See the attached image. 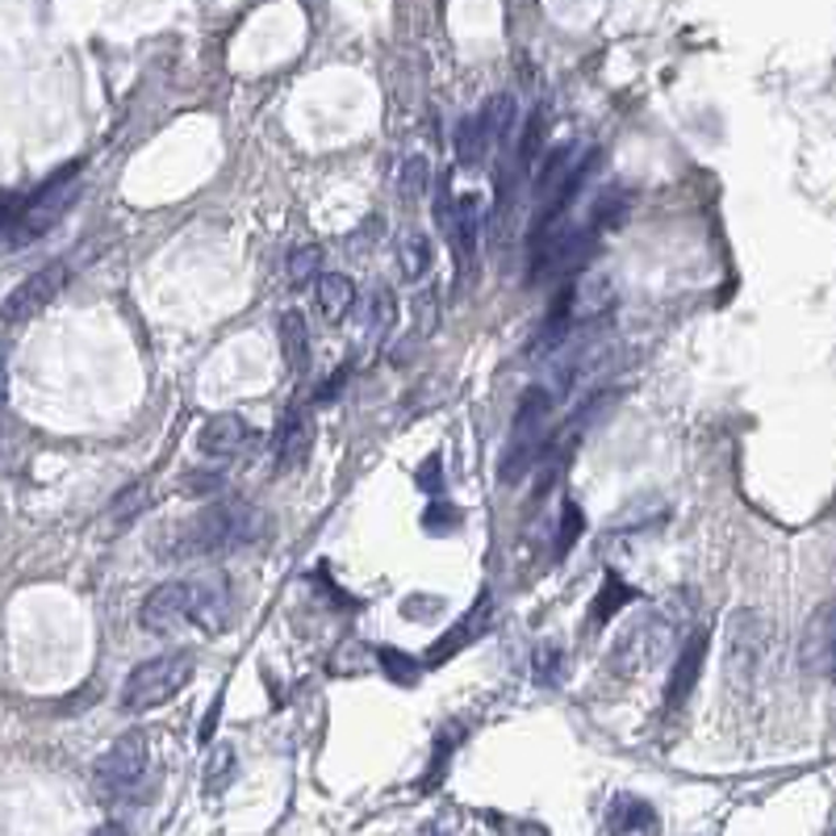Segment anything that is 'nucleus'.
<instances>
[{"label": "nucleus", "mask_w": 836, "mask_h": 836, "mask_svg": "<svg viewBox=\"0 0 836 836\" xmlns=\"http://www.w3.org/2000/svg\"><path fill=\"white\" fill-rule=\"evenodd\" d=\"M92 836H122V828H117V824H105V828H97Z\"/></svg>", "instance_id": "79ce46f5"}, {"label": "nucleus", "mask_w": 836, "mask_h": 836, "mask_svg": "<svg viewBox=\"0 0 836 836\" xmlns=\"http://www.w3.org/2000/svg\"><path fill=\"white\" fill-rule=\"evenodd\" d=\"M193 653H163V657H151L143 665H134L126 686H122V711H151V707H163L168 699H177L184 686L193 682Z\"/></svg>", "instance_id": "20e7f679"}, {"label": "nucleus", "mask_w": 836, "mask_h": 836, "mask_svg": "<svg viewBox=\"0 0 836 836\" xmlns=\"http://www.w3.org/2000/svg\"><path fill=\"white\" fill-rule=\"evenodd\" d=\"M669 636H674V623L660 611H644V615L632 619L611 648V665H615L619 678H636V674L657 669L660 657L669 653Z\"/></svg>", "instance_id": "0eeeda50"}, {"label": "nucleus", "mask_w": 836, "mask_h": 836, "mask_svg": "<svg viewBox=\"0 0 836 836\" xmlns=\"http://www.w3.org/2000/svg\"><path fill=\"white\" fill-rule=\"evenodd\" d=\"M427 180H431V168H427V159L422 155H410L406 163H402V172H397V189H402V201H418L427 193Z\"/></svg>", "instance_id": "bb28decb"}, {"label": "nucleus", "mask_w": 836, "mask_h": 836, "mask_svg": "<svg viewBox=\"0 0 836 836\" xmlns=\"http://www.w3.org/2000/svg\"><path fill=\"white\" fill-rule=\"evenodd\" d=\"M632 598H636L632 586H623L619 577H607V586H602V595H598V602H595V619H611L619 607L632 602Z\"/></svg>", "instance_id": "2f4dec72"}, {"label": "nucleus", "mask_w": 836, "mask_h": 836, "mask_svg": "<svg viewBox=\"0 0 836 836\" xmlns=\"http://www.w3.org/2000/svg\"><path fill=\"white\" fill-rule=\"evenodd\" d=\"M314 297H318L323 318H327V323H339V318H348L355 306V281L343 276V272H327V276H318Z\"/></svg>", "instance_id": "aec40b11"}, {"label": "nucleus", "mask_w": 836, "mask_h": 836, "mask_svg": "<svg viewBox=\"0 0 836 836\" xmlns=\"http://www.w3.org/2000/svg\"><path fill=\"white\" fill-rule=\"evenodd\" d=\"M544 134H549V122H544V113L535 110L528 117V126H523V138H519V172H528L535 163V151L544 147Z\"/></svg>", "instance_id": "c85d7f7f"}, {"label": "nucleus", "mask_w": 836, "mask_h": 836, "mask_svg": "<svg viewBox=\"0 0 836 836\" xmlns=\"http://www.w3.org/2000/svg\"><path fill=\"white\" fill-rule=\"evenodd\" d=\"M67 285V264H46L38 272H30L22 285L13 289L4 302H0V323L4 327H22L30 318H38Z\"/></svg>", "instance_id": "1a4fd4ad"}, {"label": "nucleus", "mask_w": 836, "mask_h": 836, "mask_svg": "<svg viewBox=\"0 0 836 836\" xmlns=\"http://www.w3.org/2000/svg\"><path fill=\"white\" fill-rule=\"evenodd\" d=\"M489 611H494V602H489V595H482V598H477V607H473V611H468V615H464L461 623L448 632V636H440L436 644H431L427 660H431V665H443L448 657H456V653H461L468 640H477L485 632V623H489Z\"/></svg>", "instance_id": "a211bd4d"}, {"label": "nucleus", "mask_w": 836, "mask_h": 836, "mask_svg": "<svg viewBox=\"0 0 836 836\" xmlns=\"http://www.w3.org/2000/svg\"><path fill=\"white\" fill-rule=\"evenodd\" d=\"M143 510H147V485H131V489L113 502V523L126 528L134 515H143Z\"/></svg>", "instance_id": "473e14b6"}, {"label": "nucleus", "mask_w": 836, "mask_h": 836, "mask_svg": "<svg viewBox=\"0 0 836 836\" xmlns=\"http://www.w3.org/2000/svg\"><path fill=\"white\" fill-rule=\"evenodd\" d=\"M477 226H482V205H477L473 193H461L456 197V222H452V235H448L452 251H456L461 276L468 272V264H477V235H482Z\"/></svg>", "instance_id": "dca6fc26"}, {"label": "nucleus", "mask_w": 836, "mask_h": 836, "mask_svg": "<svg viewBox=\"0 0 836 836\" xmlns=\"http://www.w3.org/2000/svg\"><path fill=\"white\" fill-rule=\"evenodd\" d=\"M9 402V352H4V343H0V406Z\"/></svg>", "instance_id": "58836bf2"}, {"label": "nucleus", "mask_w": 836, "mask_h": 836, "mask_svg": "<svg viewBox=\"0 0 836 836\" xmlns=\"http://www.w3.org/2000/svg\"><path fill=\"white\" fill-rule=\"evenodd\" d=\"M766 648H770V623L761 611H732L727 619V682L736 690H753L766 665Z\"/></svg>", "instance_id": "6e6552de"}, {"label": "nucleus", "mask_w": 836, "mask_h": 836, "mask_svg": "<svg viewBox=\"0 0 836 836\" xmlns=\"http://www.w3.org/2000/svg\"><path fill=\"white\" fill-rule=\"evenodd\" d=\"M418 485H422L431 498H443V461H440V456H431V461L422 464V473H418Z\"/></svg>", "instance_id": "c9c22d12"}, {"label": "nucleus", "mask_w": 836, "mask_h": 836, "mask_svg": "<svg viewBox=\"0 0 836 836\" xmlns=\"http://www.w3.org/2000/svg\"><path fill=\"white\" fill-rule=\"evenodd\" d=\"M515 113H519V110H515V97H510V92H494V97L485 101V110L477 113L494 147H498V143H507L510 126H515Z\"/></svg>", "instance_id": "b1692460"}, {"label": "nucleus", "mask_w": 836, "mask_h": 836, "mask_svg": "<svg viewBox=\"0 0 836 836\" xmlns=\"http://www.w3.org/2000/svg\"><path fill=\"white\" fill-rule=\"evenodd\" d=\"M268 515L247 498H218L197 515L180 519L177 528L163 531V540L155 544L159 556L172 561H210V556H226L235 549H247L268 535Z\"/></svg>", "instance_id": "f257e3e1"}, {"label": "nucleus", "mask_w": 836, "mask_h": 836, "mask_svg": "<svg viewBox=\"0 0 836 836\" xmlns=\"http://www.w3.org/2000/svg\"><path fill=\"white\" fill-rule=\"evenodd\" d=\"M376 660H381L385 678L397 686H418V678H422V660L402 653V648H376Z\"/></svg>", "instance_id": "393cba45"}, {"label": "nucleus", "mask_w": 836, "mask_h": 836, "mask_svg": "<svg viewBox=\"0 0 836 836\" xmlns=\"http://www.w3.org/2000/svg\"><path fill=\"white\" fill-rule=\"evenodd\" d=\"M461 510L452 507L448 498H431V507H427V515H422V528L431 531V535H448V531H456L461 528Z\"/></svg>", "instance_id": "c756f323"}, {"label": "nucleus", "mask_w": 836, "mask_h": 836, "mask_svg": "<svg viewBox=\"0 0 836 836\" xmlns=\"http://www.w3.org/2000/svg\"><path fill=\"white\" fill-rule=\"evenodd\" d=\"M598 235L590 226H556L531 247V281H573L595 260Z\"/></svg>", "instance_id": "39448f33"}, {"label": "nucleus", "mask_w": 836, "mask_h": 836, "mask_svg": "<svg viewBox=\"0 0 836 836\" xmlns=\"http://www.w3.org/2000/svg\"><path fill=\"white\" fill-rule=\"evenodd\" d=\"M573 163H577V147L573 143H561V147H552L549 159L540 163V172H535V201H540V210L549 205L561 189H565V180H569Z\"/></svg>", "instance_id": "6ab92c4d"}, {"label": "nucleus", "mask_w": 836, "mask_h": 836, "mask_svg": "<svg viewBox=\"0 0 836 836\" xmlns=\"http://www.w3.org/2000/svg\"><path fill=\"white\" fill-rule=\"evenodd\" d=\"M799 665L812 678H828L836 665V611L833 602H820L799 640Z\"/></svg>", "instance_id": "f8f14e48"}, {"label": "nucleus", "mask_w": 836, "mask_h": 836, "mask_svg": "<svg viewBox=\"0 0 836 836\" xmlns=\"http://www.w3.org/2000/svg\"><path fill=\"white\" fill-rule=\"evenodd\" d=\"M523 836H549L544 824H523Z\"/></svg>", "instance_id": "a19ab883"}, {"label": "nucleus", "mask_w": 836, "mask_h": 836, "mask_svg": "<svg viewBox=\"0 0 836 836\" xmlns=\"http://www.w3.org/2000/svg\"><path fill=\"white\" fill-rule=\"evenodd\" d=\"M281 348H285L289 369L302 376L309 373V335H306V318L297 309H285L281 314Z\"/></svg>", "instance_id": "4be33fe9"}, {"label": "nucleus", "mask_w": 836, "mask_h": 836, "mask_svg": "<svg viewBox=\"0 0 836 836\" xmlns=\"http://www.w3.org/2000/svg\"><path fill=\"white\" fill-rule=\"evenodd\" d=\"M628 210H632L628 189H623V184H607L595 197V210H590V222H586V226H590L595 235H602V230L611 235V230H619V226L628 222Z\"/></svg>", "instance_id": "412c9836"}, {"label": "nucleus", "mask_w": 836, "mask_h": 836, "mask_svg": "<svg viewBox=\"0 0 836 836\" xmlns=\"http://www.w3.org/2000/svg\"><path fill=\"white\" fill-rule=\"evenodd\" d=\"M197 448L214 461H239V456H251L260 448V431L239 415H218L201 427Z\"/></svg>", "instance_id": "9b49d317"}, {"label": "nucleus", "mask_w": 836, "mask_h": 836, "mask_svg": "<svg viewBox=\"0 0 836 836\" xmlns=\"http://www.w3.org/2000/svg\"><path fill=\"white\" fill-rule=\"evenodd\" d=\"M577 535H581V510L565 502V510H561V535H556V556H565L577 544Z\"/></svg>", "instance_id": "f704fd0d"}, {"label": "nucleus", "mask_w": 836, "mask_h": 836, "mask_svg": "<svg viewBox=\"0 0 836 836\" xmlns=\"http://www.w3.org/2000/svg\"><path fill=\"white\" fill-rule=\"evenodd\" d=\"M193 595H197V586L184 581V577L155 586L151 595L143 598V607H138V623L151 636H172V632H180L193 619Z\"/></svg>", "instance_id": "9d476101"}, {"label": "nucleus", "mask_w": 836, "mask_h": 836, "mask_svg": "<svg viewBox=\"0 0 836 836\" xmlns=\"http://www.w3.org/2000/svg\"><path fill=\"white\" fill-rule=\"evenodd\" d=\"M549 418H552L549 389L535 385V389H528V394L519 397V410H515V422H510L507 452H502V468H498V477L507 485H519L531 468L540 464L544 448H549Z\"/></svg>", "instance_id": "7ed1b4c3"}, {"label": "nucleus", "mask_w": 836, "mask_h": 836, "mask_svg": "<svg viewBox=\"0 0 836 836\" xmlns=\"http://www.w3.org/2000/svg\"><path fill=\"white\" fill-rule=\"evenodd\" d=\"M427 268H431V242L422 230H410L402 242V272H406V281H418V276H427Z\"/></svg>", "instance_id": "a878e982"}, {"label": "nucleus", "mask_w": 836, "mask_h": 836, "mask_svg": "<svg viewBox=\"0 0 836 836\" xmlns=\"http://www.w3.org/2000/svg\"><path fill=\"white\" fill-rule=\"evenodd\" d=\"M197 595H193V619L205 636H222V628L230 623V611H235V598H230V581L222 573H205V577H193Z\"/></svg>", "instance_id": "ddd939ff"}, {"label": "nucleus", "mask_w": 836, "mask_h": 836, "mask_svg": "<svg viewBox=\"0 0 836 836\" xmlns=\"http://www.w3.org/2000/svg\"><path fill=\"white\" fill-rule=\"evenodd\" d=\"M565 669V653L556 644H540L535 648V686H556Z\"/></svg>", "instance_id": "7c9ffc66"}, {"label": "nucleus", "mask_w": 836, "mask_h": 836, "mask_svg": "<svg viewBox=\"0 0 836 836\" xmlns=\"http://www.w3.org/2000/svg\"><path fill=\"white\" fill-rule=\"evenodd\" d=\"M335 389H343V373H335L327 385L318 389V402H335Z\"/></svg>", "instance_id": "ea45409f"}, {"label": "nucleus", "mask_w": 836, "mask_h": 836, "mask_svg": "<svg viewBox=\"0 0 836 836\" xmlns=\"http://www.w3.org/2000/svg\"><path fill=\"white\" fill-rule=\"evenodd\" d=\"M80 172H84V163L76 159V163H67L64 172H55V177L46 180L38 193L22 197L18 214H13L9 230H4V247L9 251H22V247L38 242L43 235H50V226L64 218L67 210L76 205V197H80Z\"/></svg>", "instance_id": "f03ea898"}, {"label": "nucleus", "mask_w": 836, "mask_h": 836, "mask_svg": "<svg viewBox=\"0 0 836 836\" xmlns=\"http://www.w3.org/2000/svg\"><path fill=\"white\" fill-rule=\"evenodd\" d=\"M494 151V143H489V134H485L482 117H464L461 131H456V163L461 168H485V159Z\"/></svg>", "instance_id": "5701e85b"}, {"label": "nucleus", "mask_w": 836, "mask_h": 836, "mask_svg": "<svg viewBox=\"0 0 836 836\" xmlns=\"http://www.w3.org/2000/svg\"><path fill=\"white\" fill-rule=\"evenodd\" d=\"M151 766V748L143 732H126L110 745V753L97 761V794L101 803H126L143 791V778Z\"/></svg>", "instance_id": "423d86ee"}, {"label": "nucleus", "mask_w": 836, "mask_h": 836, "mask_svg": "<svg viewBox=\"0 0 836 836\" xmlns=\"http://www.w3.org/2000/svg\"><path fill=\"white\" fill-rule=\"evenodd\" d=\"M226 773H230V748H218L214 753V782H210V791H222Z\"/></svg>", "instance_id": "4c0bfd02"}, {"label": "nucleus", "mask_w": 836, "mask_h": 836, "mask_svg": "<svg viewBox=\"0 0 836 836\" xmlns=\"http://www.w3.org/2000/svg\"><path fill=\"white\" fill-rule=\"evenodd\" d=\"M309 443H314V422L302 410H289L281 431H276V464H281V473H293V468L306 464Z\"/></svg>", "instance_id": "f3484780"}, {"label": "nucleus", "mask_w": 836, "mask_h": 836, "mask_svg": "<svg viewBox=\"0 0 836 836\" xmlns=\"http://www.w3.org/2000/svg\"><path fill=\"white\" fill-rule=\"evenodd\" d=\"M703 665H707V632H694L682 644V653L674 657V674H669V686H665V707L669 711H678L690 699V690L703 678Z\"/></svg>", "instance_id": "4468645a"}, {"label": "nucleus", "mask_w": 836, "mask_h": 836, "mask_svg": "<svg viewBox=\"0 0 836 836\" xmlns=\"http://www.w3.org/2000/svg\"><path fill=\"white\" fill-rule=\"evenodd\" d=\"M607 833L611 836H657L660 815L648 799L640 794H615L607 807Z\"/></svg>", "instance_id": "2eb2a0df"}, {"label": "nucleus", "mask_w": 836, "mask_h": 836, "mask_svg": "<svg viewBox=\"0 0 836 836\" xmlns=\"http://www.w3.org/2000/svg\"><path fill=\"white\" fill-rule=\"evenodd\" d=\"M427 598V595H422ZM436 611H443V598H427V602H415V598H406L402 602V615H410V619H427V615H436Z\"/></svg>", "instance_id": "e433bc0d"}, {"label": "nucleus", "mask_w": 836, "mask_h": 836, "mask_svg": "<svg viewBox=\"0 0 836 836\" xmlns=\"http://www.w3.org/2000/svg\"><path fill=\"white\" fill-rule=\"evenodd\" d=\"M452 222H456V193H452V180H448V172H443L440 197H436V226L443 230V239L452 235Z\"/></svg>", "instance_id": "72a5a7b5"}, {"label": "nucleus", "mask_w": 836, "mask_h": 836, "mask_svg": "<svg viewBox=\"0 0 836 836\" xmlns=\"http://www.w3.org/2000/svg\"><path fill=\"white\" fill-rule=\"evenodd\" d=\"M318 264H323V247H318V242L293 247V256H289V281H293V285H306V281L318 276Z\"/></svg>", "instance_id": "cd10ccee"}]
</instances>
